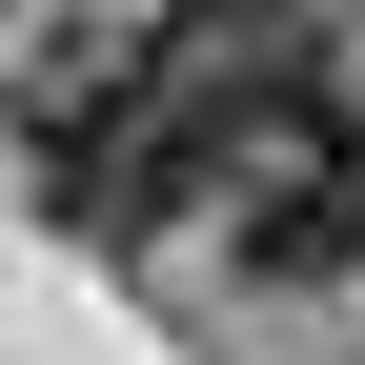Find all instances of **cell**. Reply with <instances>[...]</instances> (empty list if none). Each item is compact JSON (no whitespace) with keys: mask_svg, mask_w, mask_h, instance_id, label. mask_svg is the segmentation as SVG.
<instances>
[{"mask_svg":"<svg viewBox=\"0 0 365 365\" xmlns=\"http://www.w3.org/2000/svg\"><path fill=\"white\" fill-rule=\"evenodd\" d=\"M0 21H21V0H0Z\"/></svg>","mask_w":365,"mask_h":365,"instance_id":"obj_3","label":"cell"},{"mask_svg":"<svg viewBox=\"0 0 365 365\" xmlns=\"http://www.w3.org/2000/svg\"><path fill=\"white\" fill-rule=\"evenodd\" d=\"M21 182H41V223H81V244H163L182 203H223L143 41H122V61H41V81H21Z\"/></svg>","mask_w":365,"mask_h":365,"instance_id":"obj_1","label":"cell"},{"mask_svg":"<svg viewBox=\"0 0 365 365\" xmlns=\"http://www.w3.org/2000/svg\"><path fill=\"white\" fill-rule=\"evenodd\" d=\"M223 244H244V284H365V102L345 81L223 163Z\"/></svg>","mask_w":365,"mask_h":365,"instance_id":"obj_2","label":"cell"}]
</instances>
